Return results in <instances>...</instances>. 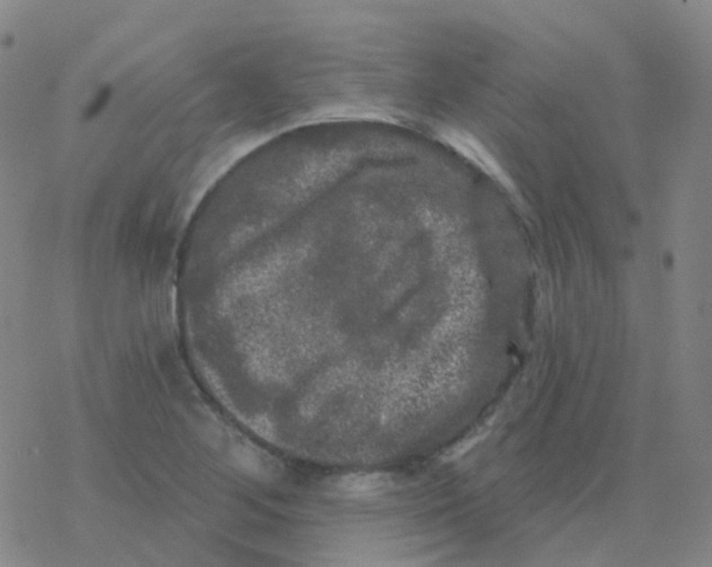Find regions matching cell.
<instances>
[{
	"mask_svg": "<svg viewBox=\"0 0 712 567\" xmlns=\"http://www.w3.org/2000/svg\"><path fill=\"white\" fill-rule=\"evenodd\" d=\"M390 480L387 475L380 473H359L350 474L336 483V491L342 496L350 499H364L379 495L388 490Z\"/></svg>",
	"mask_w": 712,
	"mask_h": 567,
	"instance_id": "1",
	"label": "cell"
},
{
	"mask_svg": "<svg viewBox=\"0 0 712 567\" xmlns=\"http://www.w3.org/2000/svg\"><path fill=\"white\" fill-rule=\"evenodd\" d=\"M490 434V428L488 427H481V428H477L474 431L470 432L465 439L459 441L458 444L454 445L452 447L450 448L444 455H443V460L449 462V460H457L460 457L463 456L467 451L474 447V445H477L479 441L483 440L486 438V436Z\"/></svg>",
	"mask_w": 712,
	"mask_h": 567,
	"instance_id": "2",
	"label": "cell"
},
{
	"mask_svg": "<svg viewBox=\"0 0 712 567\" xmlns=\"http://www.w3.org/2000/svg\"><path fill=\"white\" fill-rule=\"evenodd\" d=\"M235 460L239 465L248 473H253L255 475H263L266 473V465L264 460L255 453L254 450L249 448H240L235 453Z\"/></svg>",
	"mask_w": 712,
	"mask_h": 567,
	"instance_id": "3",
	"label": "cell"
},
{
	"mask_svg": "<svg viewBox=\"0 0 712 567\" xmlns=\"http://www.w3.org/2000/svg\"><path fill=\"white\" fill-rule=\"evenodd\" d=\"M105 96H106V92H105V90H104V92H103V93L101 94V96H99L98 99H97V102H98V103H104V102H105V99H104V97H105ZM98 105H99V104H95V107H94L93 113H95V111H97V106H98Z\"/></svg>",
	"mask_w": 712,
	"mask_h": 567,
	"instance_id": "4",
	"label": "cell"
}]
</instances>
